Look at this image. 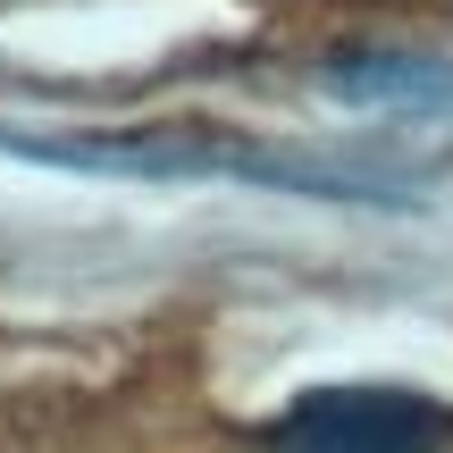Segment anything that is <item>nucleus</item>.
Segmentation results:
<instances>
[{
  "instance_id": "obj_1",
  "label": "nucleus",
  "mask_w": 453,
  "mask_h": 453,
  "mask_svg": "<svg viewBox=\"0 0 453 453\" xmlns=\"http://www.w3.org/2000/svg\"><path fill=\"white\" fill-rule=\"evenodd\" d=\"M445 411L395 387H319L277 420V453H445Z\"/></svg>"
},
{
  "instance_id": "obj_2",
  "label": "nucleus",
  "mask_w": 453,
  "mask_h": 453,
  "mask_svg": "<svg viewBox=\"0 0 453 453\" xmlns=\"http://www.w3.org/2000/svg\"><path fill=\"white\" fill-rule=\"evenodd\" d=\"M327 84L361 110H453V67L411 59V50H344Z\"/></svg>"
}]
</instances>
